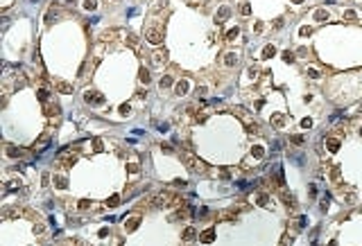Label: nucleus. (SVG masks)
Returning <instances> with one entry per match:
<instances>
[{
	"label": "nucleus",
	"mask_w": 362,
	"mask_h": 246,
	"mask_svg": "<svg viewBox=\"0 0 362 246\" xmlns=\"http://www.w3.org/2000/svg\"><path fill=\"white\" fill-rule=\"evenodd\" d=\"M308 75H310V77H312V79H317V77H319V72H317V70H315V68H308Z\"/></svg>",
	"instance_id": "obj_12"
},
{
	"label": "nucleus",
	"mask_w": 362,
	"mask_h": 246,
	"mask_svg": "<svg viewBox=\"0 0 362 246\" xmlns=\"http://www.w3.org/2000/svg\"><path fill=\"white\" fill-rule=\"evenodd\" d=\"M240 11H242V14H244V16H249V14H251V9H249V5H242V7H240Z\"/></svg>",
	"instance_id": "obj_13"
},
{
	"label": "nucleus",
	"mask_w": 362,
	"mask_h": 246,
	"mask_svg": "<svg viewBox=\"0 0 362 246\" xmlns=\"http://www.w3.org/2000/svg\"><path fill=\"white\" fill-rule=\"evenodd\" d=\"M183 239H188V242H190V239H195V230H192V228H188V230L183 233Z\"/></svg>",
	"instance_id": "obj_4"
},
{
	"label": "nucleus",
	"mask_w": 362,
	"mask_h": 246,
	"mask_svg": "<svg viewBox=\"0 0 362 246\" xmlns=\"http://www.w3.org/2000/svg\"><path fill=\"white\" fill-rule=\"evenodd\" d=\"M301 127H303V129H310V127H312V120H308V118H306V120L301 122Z\"/></svg>",
	"instance_id": "obj_11"
},
{
	"label": "nucleus",
	"mask_w": 362,
	"mask_h": 246,
	"mask_svg": "<svg viewBox=\"0 0 362 246\" xmlns=\"http://www.w3.org/2000/svg\"><path fill=\"white\" fill-rule=\"evenodd\" d=\"M294 2H301V0H294Z\"/></svg>",
	"instance_id": "obj_16"
},
{
	"label": "nucleus",
	"mask_w": 362,
	"mask_h": 246,
	"mask_svg": "<svg viewBox=\"0 0 362 246\" xmlns=\"http://www.w3.org/2000/svg\"><path fill=\"white\" fill-rule=\"evenodd\" d=\"M59 90H61V93H70V86H68V84H59Z\"/></svg>",
	"instance_id": "obj_10"
},
{
	"label": "nucleus",
	"mask_w": 362,
	"mask_h": 246,
	"mask_svg": "<svg viewBox=\"0 0 362 246\" xmlns=\"http://www.w3.org/2000/svg\"><path fill=\"white\" fill-rule=\"evenodd\" d=\"M328 149H330V151H337V149H340V142H337V140H328Z\"/></svg>",
	"instance_id": "obj_3"
},
{
	"label": "nucleus",
	"mask_w": 362,
	"mask_h": 246,
	"mask_svg": "<svg viewBox=\"0 0 362 246\" xmlns=\"http://www.w3.org/2000/svg\"><path fill=\"white\" fill-rule=\"evenodd\" d=\"M274 52H276V50H274L272 45H267V48H265V52H263V56H265V59H267V56H272Z\"/></svg>",
	"instance_id": "obj_6"
},
{
	"label": "nucleus",
	"mask_w": 362,
	"mask_h": 246,
	"mask_svg": "<svg viewBox=\"0 0 362 246\" xmlns=\"http://www.w3.org/2000/svg\"><path fill=\"white\" fill-rule=\"evenodd\" d=\"M235 36H238V27H233V30H229L226 38H235Z\"/></svg>",
	"instance_id": "obj_8"
},
{
	"label": "nucleus",
	"mask_w": 362,
	"mask_h": 246,
	"mask_svg": "<svg viewBox=\"0 0 362 246\" xmlns=\"http://www.w3.org/2000/svg\"><path fill=\"white\" fill-rule=\"evenodd\" d=\"M226 16H229V9L224 7V9H220V18H217V20H224V18H226Z\"/></svg>",
	"instance_id": "obj_9"
},
{
	"label": "nucleus",
	"mask_w": 362,
	"mask_h": 246,
	"mask_svg": "<svg viewBox=\"0 0 362 246\" xmlns=\"http://www.w3.org/2000/svg\"><path fill=\"white\" fill-rule=\"evenodd\" d=\"M154 61H156V63L165 61V50H163V52H156V54H154Z\"/></svg>",
	"instance_id": "obj_5"
},
{
	"label": "nucleus",
	"mask_w": 362,
	"mask_h": 246,
	"mask_svg": "<svg viewBox=\"0 0 362 246\" xmlns=\"http://www.w3.org/2000/svg\"><path fill=\"white\" fill-rule=\"evenodd\" d=\"M202 239H204V242H213V230H206V235Z\"/></svg>",
	"instance_id": "obj_7"
},
{
	"label": "nucleus",
	"mask_w": 362,
	"mask_h": 246,
	"mask_svg": "<svg viewBox=\"0 0 362 246\" xmlns=\"http://www.w3.org/2000/svg\"><path fill=\"white\" fill-rule=\"evenodd\" d=\"M315 18H317V20H326V18H328V11L317 9V11H315Z\"/></svg>",
	"instance_id": "obj_1"
},
{
	"label": "nucleus",
	"mask_w": 362,
	"mask_h": 246,
	"mask_svg": "<svg viewBox=\"0 0 362 246\" xmlns=\"http://www.w3.org/2000/svg\"><path fill=\"white\" fill-rule=\"evenodd\" d=\"M235 63V54H229L226 56V66H233Z\"/></svg>",
	"instance_id": "obj_14"
},
{
	"label": "nucleus",
	"mask_w": 362,
	"mask_h": 246,
	"mask_svg": "<svg viewBox=\"0 0 362 246\" xmlns=\"http://www.w3.org/2000/svg\"><path fill=\"white\" fill-rule=\"evenodd\" d=\"M186 90H188V81H179V84H177V93H179V95H183Z\"/></svg>",
	"instance_id": "obj_2"
},
{
	"label": "nucleus",
	"mask_w": 362,
	"mask_h": 246,
	"mask_svg": "<svg viewBox=\"0 0 362 246\" xmlns=\"http://www.w3.org/2000/svg\"><path fill=\"white\" fill-rule=\"evenodd\" d=\"M310 34V27H301V36H308Z\"/></svg>",
	"instance_id": "obj_15"
}]
</instances>
